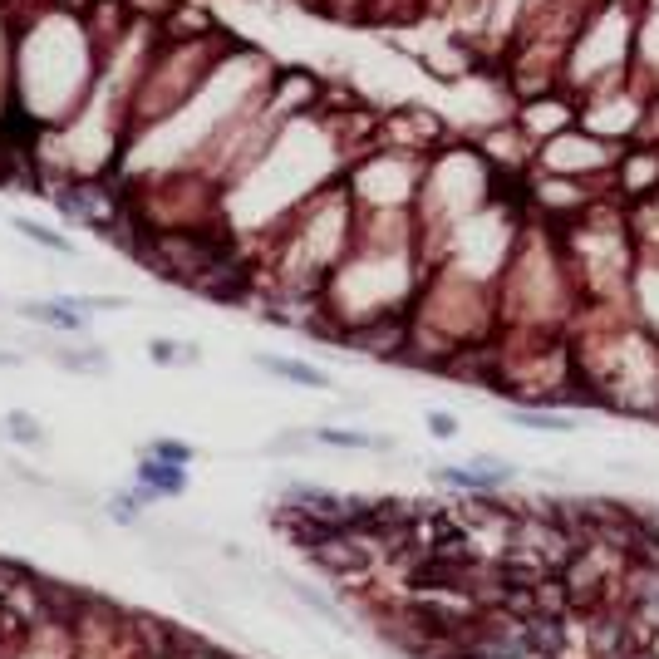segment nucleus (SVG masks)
Masks as SVG:
<instances>
[{
	"mask_svg": "<svg viewBox=\"0 0 659 659\" xmlns=\"http://www.w3.org/2000/svg\"><path fill=\"white\" fill-rule=\"evenodd\" d=\"M640 55V0H596L576 25L561 55V84L576 94H596L615 79L635 74Z\"/></svg>",
	"mask_w": 659,
	"mask_h": 659,
	"instance_id": "nucleus-1",
	"label": "nucleus"
},
{
	"mask_svg": "<svg viewBox=\"0 0 659 659\" xmlns=\"http://www.w3.org/2000/svg\"><path fill=\"white\" fill-rule=\"evenodd\" d=\"M620 148H625V143H610V138L591 133L586 123H571L566 133H556V138L537 143L532 168H537V173H561V178L596 182V187L610 192V182H615V163H620Z\"/></svg>",
	"mask_w": 659,
	"mask_h": 659,
	"instance_id": "nucleus-2",
	"label": "nucleus"
},
{
	"mask_svg": "<svg viewBox=\"0 0 659 659\" xmlns=\"http://www.w3.org/2000/svg\"><path fill=\"white\" fill-rule=\"evenodd\" d=\"M650 79L630 74V79H615L596 94H581V123L610 138V143H635L645 138V119H650Z\"/></svg>",
	"mask_w": 659,
	"mask_h": 659,
	"instance_id": "nucleus-3",
	"label": "nucleus"
},
{
	"mask_svg": "<svg viewBox=\"0 0 659 659\" xmlns=\"http://www.w3.org/2000/svg\"><path fill=\"white\" fill-rule=\"evenodd\" d=\"M512 119H517V128H522L532 143H546V138L566 133L571 123H581V94L566 89V84H551V89H541V94L517 99Z\"/></svg>",
	"mask_w": 659,
	"mask_h": 659,
	"instance_id": "nucleus-4",
	"label": "nucleus"
},
{
	"mask_svg": "<svg viewBox=\"0 0 659 659\" xmlns=\"http://www.w3.org/2000/svg\"><path fill=\"white\" fill-rule=\"evenodd\" d=\"M650 192H659V143L635 138V143L620 148L610 197H615V202H640V197H650Z\"/></svg>",
	"mask_w": 659,
	"mask_h": 659,
	"instance_id": "nucleus-5",
	"label": "nucleus"
},
{
	"mask_svg": "<svg viewBox=\"0 0 659 659\" xmlns=\"http://www.w3.org/2000/svg\"><path fill=\"white\" fill-rule=\"evenodd\" d=\"M630 310H635V320L659 340V251H640V261H635Z\"/></svg>",
	"mask_w": 659,
	"mask_h": 659,
	"instance_id": "nucleus-6",
	"label": "nucleus"
},
{
	"mask_svg": "<svg viewBox=\"0 0 659 659\" xmlns=\"http://www.w3.org/2000/svg\"><path fill=\"white\" fill-rule=\"evenodd\" d=\"M133 482H138L143 502H153V497H182V492H187V468H182V463H163V458L148 453V458L138 463Z\"/></svg>",
	"mask_w": 659,
	"mask_h": 659,
	"instance_id": "nucleus-7",
	"label": "nucleus"
},
{
	"mask_svg": "<svg viewBox=\"0 0 659 659\" xmlns=\"http://www.w3.org/2000/svg\"><path fill=\"white\" fill-rule=\"evenodd\" d=\"M502 419L512 423V428H527V433H556V438H571L581 419L576 414H556L551 404H517V409H507Z\"/></svg>",
	"mask_w": 659,
	"mask_h": 659,
	"instance_id": "nucleus-8",
	"label": "nucleus"
},
{
	"mask_svg": "<svg viewBox=\"0 0 659 659\" xmlns=\"http://www.w3.org/2000/svg\"><path fill=\"white\" fill-rule=\"evenodd\" d=\"M310 443H325V448H350V453H389L394 448V433H364V428H310Z\"/></svg>",
	"mask_w": 659,
	"mask_h": 659,
	"instance_id": "nucleus-9",
	"label": "nucleus"
},
{
	"mask_svg": "<svg viewBox=\"0 0 659 659\" xmlns=\"http://www.w3.org/2000/svg\"><path fill=\"white\" fill-rule=\"evenodd\" d=\"M256 364H261L266 374L286 379V384H300V389H320V394L335 389L325 369H315V364H305V360H291V355H256Z\"/></svg>",
	"mask_w": 659,
	"mask_h": 659,
	"instance_id": "nucleus-10",
	"label": "nucleus"
},
{
	"mask_svg": "<svg viewBox=\"0 0 659 659\" xmlns=\"http://www.w3.org/2000/svg\"><path fill=\"white\" fill-rule=\"evenodd\" d=\"M20 315L35 320V325H50V330H69V335L84 330V310L74 300H25Z\"/></svg>",
	"mask_w": 659,
	"mask_h": 659,
	"instance_id": "nucleus-11",
	"label": "nucleus"
},
{
	"mask_svg": "<svg viewBox=\"0 0 659 659\" xmlns=\"http://www.w3.org/2000/svg\"><path fill=\"white\" fill-rule=\"evenodd\" d=\"M468 463H473L482 478H487L492 492H512V482L522 478V468H517V463H507V458H497V453H478V458H468Z\"/></svg>",
	"mask_w": 659,
	"mask_h": 659,
	"instance_id": "nucleus-12",
	"label": "nucleus"
},
{
	"mask_svg": "<svg viewBox=\"0 0 659 659\" xmlns=\"http://www.w3.org/2000/svg\"><path fill=\"white\" fill-rule=\"evenodd\" d=\"M10 227L20 232V237H30L35 246H45V251H60V256H74V241L60 237L55 227H45V222H30V217H10Z\"/></svg>",
	"mask_w": 659,
	"mask_h": 659,
	"instance_id": "nucleus-13",
	"label": "nucleus"
},
{
	"mask_svg": "<svg viewBox=\"0 0 659 659\" xmlns=\"http://www.w3.org/2000/svg\"><path fill=\"white\" fill-rule=\"evenodd\" d=\"M50 360L60 364V369H69V374H104L109 369V350H55Z\"/></svg>",
	"mask_w": 659,
	"mask_h": 659,
	"instance_id": "nucleus-14",
	"label": "nucleus"
},
{
	"mask_svg": "<svg viewBox=\"0 0 659 659\" xmlns=\"http://www.w3.org/2000/svg\"><path fill=\"white\" fill-rule=\"evenodd\" d=\"M5 428H10V438L25 443V448H40V443H45V423L35 419V414H25V409H15V414L5 419Z\"/></svg>",
	"mask_w": 659,
	"mask_h": 659,
	"instance_id": "nucleus-15",
	"label": "nucleus"
},
{
	"mask_svg": "<svg viewBox=\"0 0 659 659\" xmlns=\"http://www.w3.org/2000/svg\"><path fill=\"white\" fill-rule=\"evenodd\" d=\"M153 364H197V345H178V340H153L148 345Z\"/></svg>",
	"mask_w": 659,
	"mask_h": 659,
	"instance_id": "nucleus-16",
	"label": "nucleus"
},
{
	"mask_svg": "<svg viewBox=\"0 0 659 659\" xmlns=\"http://www.w3.org/2000/svg\"><path fill=\"white\" fill-rule=\"evenodd\" d=\"M148 453H153V458H163V463H182V468L197 458V448H192V443H182V438H153V443H148Z\"/></svg>",
	"mask_w": 659,
	"mask_h": 659,
	"instance_id": "nucleus-17",
	"label": "nucleus"
},
{
	"mask_svg": "<svg viewBox=\"0 0 659 659\" xmlns=\"http://www.w3.org/2000/svg\"><path fill=\"white\" fill-rule=\"evenodd\" d=\"M423 423H428V433H433V438H443V443H448V438H458V419H453V414H443V409H433Z\"/></svg>",
	"mask_w": 659,
	"mask_h": 659,
	"instance_id": "nucleus-18",
	"label": "nucleus"
}]
</instances>
